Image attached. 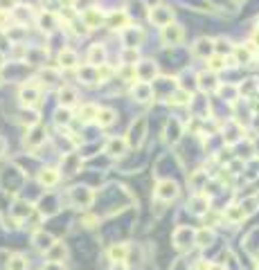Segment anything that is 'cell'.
Returning a JSON list of instances; mask_svg holds the SVG:
<instances>
[{
	"label": "cell",
	"instance_id": "277c9868",
	"mask_svg": "<svg viewBox=\"0 0 259 270\" xmlns=\"http://www.w3.org/2000/svg\"><path fill=\"white\" fill-rule=\"evenodd\" d=\"M160 39H163L165 45H180V43H183V39H185V32H183L180 25L172 23V25H167V27H163Z\"/></svg>",
	"mask_w": 259,
	"mask_h": 270
},
{
	"label": "cell",
	"instance_id": "9c48e42d",
	"mask_svg": "<svg viewBox=\"0 0 259 270\" xmlns=\"http://www.w3.org/2000/svg\"><path fill=\"white\" fill-rule=\"evenodd\" d=\"M32 243H34L36 250L48 252L50 248L54 246V237H52L50 232H45V230H36V232H34V237H32Z\"/></svg>",
	"mask_w": 259,
	"mask_h": 270
},
{
	"label": "cell",
	"instance_id": "d4e9b609",
	"mask_svg": "<svg viewBox=\"0 0 259 270\" xmlns=\"http://www.w3.org/2000/svg\"><path fill=\"white\" fill-rule=\"evenodd\" d=\"M225 219L230 223H241L243 219H246V212H243L241 205H230L225 210Z\"/></svg>",
	"mask_w": 259,
	"mask_h": 270
},
{
	"label": "cell",
	"instance_id": "4dcf8cb0",
	"mask_svg": "<svg viewBox=\"0 0 259 270\" xmlns=\"http://www.w3.org/2000/svg\"><path fill=\"white\" fill-rule=\"evenodd\" d=\"M100 23H102V14L97 12V9L86 12V16H84V25H86V27H97Z\"/></svg>",
	"mask_w": 259,
	"mask_h": 270
},
{
	"label": "cell",
	"instance_id": "8d00e7d4",
	"mask_svg": "<svg viewBox=\"0 0 259 270\" xmlns=\"http://www.w3.org/2000/svg\"><path fill=\"white\" fill-rule=\"evenodd\" d=\"M70 122V111L63 108V111H56V124H68Z\"/></svg>",
	"mask_w": 259,
	"mask_h": 270
},
{
	"label": "cell",
	"instance_id": "60d3db41",
	"mask_svg": "<svg viewBox=\"0 0 259 270\" xmlns=\"http://www.w3.org/2000/svg\"><path fill=\"white\" fill-rule=\"evenodd\" d=\"M205 270H225V266H221V263H207Z\"/></svg>",
	"mask_w": 259,
	"mask_h": 270
},
{
	"label": "cell",
	"instance_id": "484cf974",
	"mask_svg": "<svg viewBox=\"0 0 259 270\" xmlns=\"http://www.w3.org/2000/svg\"><path fill=\"white\" fill-rule=\"evenodd\" d=\"M56 23H59V18H56L52 12H48V14H41V16H39V25H41V29H48V32H52V29H56Z\"/></svg>",
	"mask_w": 259,
	"mask_h": 270
},
{
	"label": "cell",
	"instance_id": "7bdbcfd3",
	"mask_svg": "<svg viewBox=\"0 0 259 270\" xmlns=\"http://www.w3.org/2000/svg\"><path fill=\"white\" fill-rule=\"evenodd\" d=\"M111 270H126V266H124V263H115Z\"/></svg>",
	"mask_w": 259,
	"mask_h": 270
},
{
	"label": "cell",
	"instance_id": "44dd1931",
	"mask_svg": "<svg viewBox=\"0 0 259 270\" xmlns=\"http://www.w3.org/2000/svg\"><path fill=\"white\" fill-rule=\"evenodd\" d=\"M214 243V232L207 230V227H201V230H196V246L199 248H207Z\"/></svg>",
	"mask_w": 259,
	"mask_h": 270
},
{
	"label": "cell",
	"instance_id": "ab89813d",
	"mask_svg": "<svg viewBox=\"0 0 259 270\" xmlns=\"http://www.w3.org/2000/svg\"><path fill=\"white\" fill-rule=\"evenodd\" d=\"M16 7V0H0V12H9Z\"/></svg>",
	"mask_w": 259,
	"mask_h": 270
},
{
	"label": "cell",
	"instance_id": "e575fe53",
	"mask_svg": "<svg viewBox=\"0 0 259 270\" xmlns=\"http://www.w3.org/2000/svg\"><path fill=\"white\" fill-rule=\"evenodd\" d=\"M235 56H237V63H248V61H250V52L243 50V48H237Z\"/></svg>",
	"mask_w": 259,
	"mask_h": 270
},
{
	"label": "cell",
	"instance_id": "6da1fadb",
	"mask_svg": "<svg viewBox=\"0 0 259 270\" xmlns=\"http://www.w3.org/2000/svg\"><path fill=\"white\" fill-rule=\"evenodd\" d=\"M172 239H174L176 250L187 252L191 246H196V230L180 225V227H176V230H174V237H172Z\"/></svg>",
	"mask_w": 259,
	"mask_h": 270
},
{
	"label": "cell",
	"instance_id": "ffe728a7",
	"mask_svg": "<svg viewBox=\"0 0 259 270\" xmlns=\"http://www.w3.org/2000/svg\"><path fill=\"white\" fill-rule=\"evenodd\" d=\"M20 104H23V106H27V108H34L36 104H39V90L32 88V86L23 88V90H20Z\"/></svg>",
	"mask_w": 259,
	"mask_h": 270
},
{
	"label": "cell",
	"instance_id": "ba28073f",
	"mask_svg": "<svg viewBox=\"0 0 259 270\" xmlns=\"http://www.w3.org/2000/svg\"><path fill=\"white\" fill-rule=\"evenodd\" d=\"M66 257H68V248H66L63 241H54V246H52L50 250L45 252V259H48V263H63Z\"/></svg>",
	"mask_w": 259,
	"mask_h": 270
},
{
	"label": "cell",
	"instance_id": "d6a6232c",
	"mask_svg": "<svg viewBox=\"0 0 259 270\" xmlns=\"http://www.w3.org/2000/svg\"><path fill=\"white\" fill-rule=\"evenodd\" d=\"M207 65H210V72L223 70V68H225V59H223V56H212L210 63H207Z\"/></svg>",
	"mask_w": 259,
	"mask_h": 270
},
{
	"label": "cell",
	"instance_id": "ee69618b",
	"mask_svg": "<svg viewBox=\"0 0 259 270\" xmlns=\"http://www.w3.org/2000/svg\"><path fill=\"white\" fill-rule=\"evenodd\" d=\"M5 63V56H3V52H0V65H3Z\"/></svg>",
	"mask_w": 259,
	"mask_h": 270
},
{
	"label": "cell",
	"instance_id": "7a4b0ae2",
	"mask_svg": "<svg viewBox=\"0 0 259 270\" xmlns=\"http://www.w3.org/2000/svg\"><path fill=\"white\" fill-rule=\"evenodd\" d=\"M178 194H180V189H178V185L174 183V180H160L158 185H155V191H153V196L158 200H165V203H172L178 198Z\"/></svg>",
	"mask_w": 259,
	"mask_h": 270
},
{
	"label": "cell",
	"instance_id": "8992f818",
	"mask_svg": "<svg viewBox=\"0 0 259 270\" xmlns=\"http://www.w3.org/2000/svg\"><path fill=\"white\" fill-rule=\"evenodd\" d=\"M126 149H128L126 138H111L106 142V147H104V151L111 155V158H122L126 153Z\"/></svg>",
	"mask_w": 259,
	"mask_h": 270
},
{
	"label": "cell",
	"instance_id": "5b68a950",
	"mask_svg": "<svg viewBox=\"0 0 259 270\" xmlns=\"http://www.w3.org/2000/svg\"><path fill=\"white\" fill-rule=\"evenodd\" d=\"M149 18H151V23H155L160 29L163 27H167V25H172V20H174V12L169 7H153L151 12H149Z\"/></svg>",
	"mask_w": 259,
	"mask_h": 270
},
{
	"label": "cell",
	"instance_id": "8fae6325",
	"mask_svg": "<svg viewBox=\"0 0 259 270\" xmlns=\"http://www.w3.org/2000/svg\"><path fill=\"white\" fill-rule=\"evenodd\" d=\"M88 63L92 68H102L106 63V50H104V45L100 43L90 45V50H88Z\"/></svg>",
	"mask_w": 259,
	"mask_h": 270
},
{
	"label": "cell",
	"instance_id": "836d02e7",
	"mask_svg": "<svg viewBox=\"0 0 259 270\" xmlns=\"http://www.w3.org/2000/svg\"><path fill=\"white\" fill-rule=\"evenodd\" d=\"M207 180V176L203 174V171H196L194 176H191V185H194V189L199 191V189H203V183Z\"/></svg>",
	"mask_w": 259,
	"mask_h": 270
},
{
	"label": "cell",
	"instance_id": "1f68e13d",
	"mask_svg": "<svg viewBox=\"0 0 259 270\" xmlns=\"http://www.w3.org/2000/svg\"><path fill=\"white\" fill-rule=\"evenodd\" d=\"M257 205H259L257 198H246V200H241V207H243V212H246V216L255 214V212H257Z\"/></svg>",
	"mask_w": 259,
	"mask_h": 270
},
{
	"label": "cell",
	"instance_id": "f6af8a7d",
	"mask_svg": "<svg viewBox=\"0 0 259 270\" xmlns=\"http://www.w3.org/2000/svg\"><path fill=\"white\" fill-rule=\"evenodd\" d=\"M61 3H66V5H72V3H75V0H61Z\"/></svg>",
	"mask_w": 259,
	"mask_h": 270
},
{
	"label": "cell",
	"instance_id": "603a6c76",
	"mask_svg": "<svg viewBox=\"0 0 259 270\" xmlns=\"http://www.w3.org/2000/svg\"><path fill=\"white\" fill-rule=\"evenodd\" d=\"M199 88L201 90H214L216 88V75L214 72H201L199 75Z\"/></svg>",
	"mask_w": 259,
	"mask_h": 270
},
{
	"label": "cell",
	"instance_id": "f35d334b",
	"mask_svg": "<svg viewBox=\"0 0 259 270\" xmlns=\"http://www.w3.org/2000/svg\"><path fill=\"white\" fill-rule=\"evenodd\" d=\"M97 72H100V81H106V79H108V77H111V75H113V70H111V68H108L106 63H104L102 68H97Z\"/></svg>",
	"mask_w": 259,
	"mask_h": 270
},
{
	"label": "cell",
	"instance_id": "4316f807",
	"mask_svg": "<svg viewBox=\"0 0 259 270\" xmlns=\"http://www.w3.org/2000/svg\"><path fill=\"white\" fill-rule=\"evenodd\" d=\"M97 113H100V108H97L95 104H84V106L79 108V119L90 122V119H97Z\"/></svg>",
	"mask_w": 259,
	"mask_h": 270
},
{
	"label": "cell",
	"instance_id": "e0dca14e",
	"mask_svg": "<svg viewBox=\"0 0 259 270\" xmlns=\"http://www.w3.org/2000/svg\"><path fill=\"white\" fill-rule=\"evenodd\" d=\"M151 97H153V90H151V86H149V84L138 81V84L133 86V99L147 104V102H151Z\"/></svg>",
	"mask_w": 259,
	"mask_h": 270
},
{
	"label": "cell",
	"instance_id": "7dc6e473",
	"mask_svg": "<svg viewBox=\"0 0 259 270\" xmlns=\"http://www.w3.org/2000/svg\"><path fill=\"white\" fill-rule=\"evenodd\" d=\"M257 270H259V263H257Z\"/></svg>",
	"mask_w": 259,
	"mask_h": 270
},
{
	"label": "cell",
	"instance_id": "d590c367",
	"mask_svg": "<svg viewBox=\"0 0 259 270\" xmlns=\"http://www.w3.org/2000/svg\"><path fill=\"white\" fill-rule=\"evenodd\" d=\"M136 61H138V52L136 50H126V52H124V63H126V65L136 68Z\"/></svg>",
	"mask_w": 259,
	"mask_h": 270
},
{
	"label": "cell",
	"instance_id": "d6986e66",
	"mask_svg": "<svg viewBox=\"0 0 259 270\" xmlns=\"http://www.w3.org/2000/svg\"><path fill=\"white\" fill-rule=\"evenodd\" d=\"M126 23H128V16L124 12H113L106 16V25L111 29H126Z\"/></svg>",
	"mask_w": 259,
	"mask_h": 270
},
{
	"label": "cell",
	"instance_id": "74e56055",
	"mask_svg": "<svg viewBox=\"0 0 259 270\" xmlns=\"http://www.w3.org/2000/svg\"><path fill=\"white\" fill-rule=\"evenodd\" d=\"M214 50H219V52H232V48H230V43H228L225 39H219V41H214Z\"/></svg>",
	"mask_w": 259,
	"mask_h": 270
},
{
	"label": "cell",
	"instance_id": "b9f144b4",
	"mask_svg": "<svg viewBox=\"0 0 259 270\" xmlns=\"http://www.w3.org/2000/svg\"><path fill=\"white\" fill-rule=\"evenodd\" d=\"M7 151V142H5V138H0V155Z\"/></svg>",
	"mask_w": 259,
	"mask_h": 270
},
{
	"label": "cell",
	"instance_id": "cb8c5ba5",
	"mask_svg": "<svg viewBox=\"0 0 259 270\" xmlns=\"http://www.w3.org/2000/svg\"><path fill=\"white\" fill-rule=\"evenodd\" d=\"M95 122L100 124V126H111V124L115 122V111H113V108H100Z\"/></svg>",
	"mask_w": 259,
	"mask_h": 270
},
{
	"label": "cell",
	"instance_id": "3957f363",
	"mask_svg": "<svg viewBox=\"0 0 259 270\" xmlns=\"http://www.w3.org/2000/svg\"><path fill=\"white\" fill-rule=\"evenodd\" d=\"M92 200H95V194H92L90 189H88V187H72L70 189V203L75 207H90L92 205Z\"/></svg>",
	"mask_w": 259,
	"mask_h": 270
},
{
	"label": "cell",
	"instance_id": "7402d4cb",
	"mask_svg": "<svg viewBox=\"0 0 259 270\" xmlns=\"http://www.w3.org/2000/svg\"><path fill=\"white\" fill-rule=\"evenodd\" d=\"M59 65L61 68H75L77 65V52L75 50H70V48H66V50H61V54H59Z\"/></svg>",
	"mask_w": 259,
	"mask_h": 270
},
{
	"label": "cell",
	"instance_id": "bcb514c9",
	"mask_svg": "<svg viewBox=\"0 0 259 270\" xmlns=\"http://www.w3.org/2000/svg\"><path fill=\"white\" fill-rule=\"evenodd\" d=\"M257 32H259V23H257Z\"/></svg>",
	"mask_w": 259,
	"mask_h": 270
},
{
	"label": "cell",
	"instance_id": "83f0119b",
	"mask_svg": "<svg viewBox=\"0 0 259 270\" xmlns=\"http://www.w3.org/2000/svg\"><path fill=\"white\" fill-rule=\"evenodd\" d=\"M59 102H61V106H63V108H70L72 104L77 102V92L72 90V88H63V90L59 92Z\"/></svg>",
	"mask_w": 259,
	"mask_h": 270
},
{
	"label": "cell",
	"instance_id": "2e32d148",
	"mask_svg": "<svg viewBox=\"0 0 259 270\" xmlns=\"http://www.w3.org/2000/svg\"><path fill=\"white\" fill-rule=\"evenodd\" d=\"M108 257H111V261H115V263H124L128 257V246L126 243H113V246L108 248Z\"/></svg>",
	"mask_w": 259,
	"mask_h": 270
},
{
	"label": "cell",
	"instance_id": "f1b7e54d",
	"mask_svg": "<svg viewBox=\"0 0 259 270\" xmlns=\"http://www.w3.org/2000/svg\"><path fill=\"white\" fill-rule=\"evenodd\" d=\"M7 270H27V261L23 254H12L7 261Z\"/></svg>",
	"mask_w": 259,
	"mask_h": 270
},
{
	"label": "cell",
	"instance_id": "30bf717a",
	"mask_svg": "<svg viewBox=\"0 0 259 270\" xmlns=\"http://www.w3.org/2000/svg\"><path fill=\"white\" fill-rule=\"evenodd\" d=\"M43 142H45V128L39 126V124H34V126L29 128L27 138H25V147H27V149H36L39 144H43Z\"/></svg>",
	"mask_w": 259,
	"mask_h": 270
},
{
	"label": "cell",
	"instance_id": "ac0fdd59",
	"mask_svg": "<svg viewBox=\"0 0 259 270\" xmlns=\"http://www.w3.org/2000/svg\"><path fill=\"white\" fill-rule=\"evenodd\" d=\"M32 212H34V207L29 205L27 200H20V198H18L16 203H14V207H12V216H14V219H16V221L27 219V216L32 214Z\"/></svg>",
	"mask_w": 259,
	"mask_h": 270
},
{
	"label": "cell",
	"instance_id": "9a60e30c",
	"mask_svg": "<svg viewBox=\"0 0 259 270\" xmlns=\"http://www.w3.org/2000/svg\"><path fill=\"white\" fill-rule=\"evenodd\" d=\"M207 207H210V198H207L205 194H194V196H191L189 210L194 212V214H199V216L207 214Z\"/></svg>",
	"mask_w": 259,
	"mask_h": 270
},
{
	"label": "cell",
	"instance_id": "4fadbf2b",
	"mask_svg": "<svg viewBox=\"0 0 259 270\" xmlns=\"http://www.w3.org/2000/svg\"><path fill=\"white\" fill-rule=\"evenodd\" d=\"M61 180V174H59V169H54V167H45V169H41L39 171V183L43 185V187H54L56 183Z\"/></svg>",
	"mask_w": 259,
	"mask_h": 270
},
{
	"label": "cell",
	"instance_id": "52a82bcc",
	"mask_svg": "<svg viewBox=\"0 0 259 270\" xmlns=\"http://www.w3.org/2000/svg\"><path fill=\"white\" fill-rule=\"evenodd\" d=\"M214 41L212 39H199L194 45H191V54L199 56V59H207V56L214 54Z\"/></svg>",
	"mask_w": 259,
	"mask_h": 270
},
{
	"label": "cell",
	"instance_id": "f546056e",
	"mask_svg": "<svg viewBox=\"0 0 259 270\" xmlns=\"http://www.w3.org/2000/svg\"><path fill=\"white\" fill-rule=\"evenodd\" d=\"M169 102L176 104V106H183V104H189L191 102V95L187 90H176L174 95H169Z\"/></svg>",
	"mask_w": 259,
	"mask_h": 270
},
{
	"label": "cell",
	"instance_id": "5bb4252c",
	"mask_svg": "<svg viewBox=\"0 0 259 270\" xmlns=\"http://www.w3.org/2000/svg\"><path fill=\"white\" fill-rule=\"evenodd\" d=\"M142 29L140 27H126L124 29V45H126V50H136L140 43H142Z\"/></svg>",
	"mask_w": 259,
	"mask_h": 270
},
{
	"label": "cell",
	"instance_id": "7c38bea8",
	"mask_svg": "<svg viewBox=\"0 0 259 270\" xmlns=\"http://www.w3.org/2000/svg\"><path fill=\"white\" fill-rule=\"evenodd\" d=\"M155 72H158V68H155V63H151V61H140L136 65V77L140 81H144V84H149V79L155 77Z\"/></svg>",
	"mask_w": 259,
	"mask_h": 270
}]
</instances>
